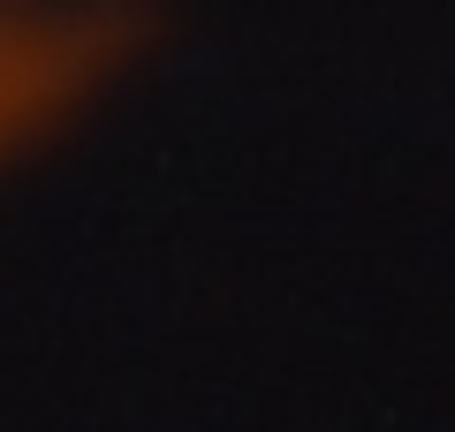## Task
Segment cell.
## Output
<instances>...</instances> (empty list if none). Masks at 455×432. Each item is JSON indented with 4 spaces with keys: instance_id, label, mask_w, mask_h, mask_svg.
<instances>
[{
    "instance_id": "6da1fadb",
    "label": "cell",
    "mask_w": 455,
    "mask_h": 432,
    "mask_svg": "<svg viewBox=\"0 0 455 432\" xmlns=\"http://www.w3.org/2000/svg\"><path fill=\"white\" fill-rule=\"evenodd\" d=\"M122 46L114 0H0V152L46 129Z\"/></svg>"
}]
</instances>
